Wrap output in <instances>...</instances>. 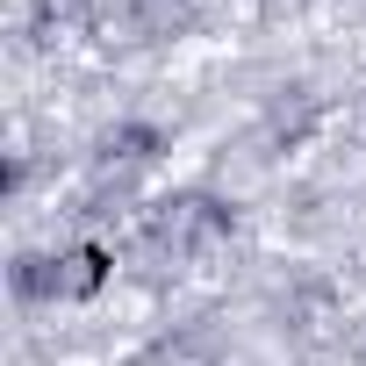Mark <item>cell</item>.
<instances>
[{"mask_svg":"<svg viewBox=\"0 0 366 366\" xmlns=\"http://www.w3.org/2000/svg\"><path fill=\"white\" fill-rule=\"evenodd\" d=\"M115 273V252L108 244H72L65 252V302H94Z\"/></svg>","mask_w":366,"mask_h":366,"instance_id":"obj_4","label":"cell"},{"mask_svg":"<svg viewBox=\"0 0 366 366\" xmlns=\"http://www.w3.org/2000/svg\"><path fill=\"white\" fill-rule=\"evenodd\" d=\"M187 15H194V0H129L137 36H172V29H187Z\"/></svg>","mask_w":366,"mask_h":366,"instance_id":"obj_5","label":"cell"},{"mask_svg":"<svg viewBox=\"0 0 366 366\" xmlns=\"http://www.w3.org/2000/svg\"><path fill=\"white\" fill-rule=\"evenodd\" d=\"M237 230V202H223V194H172V202H158L151 216H144V237L158 244V252H172V259H194V252H216L223 237Z\"/></svg>","mask_w":366,"mask_h":366,"instance_id":"obj_1","label":"cell"},{"mask_svg":"<svg viewBox=\"0 0 366 366\" xmlns=\"http://www.w3.org/2000/svg\"><path fill=\"white\" fill-rule=\"evenodd\" d=\"M158 151H165V129L158 122H108L101 144H94L101 165H151Z\"/></svg>","mask_w":366,"mask_h":366,"instance_id":"obj_3","label":"cell"},{"mask_svg":"<svg viewBox=\"0 0 366 366\" xmlns=\"http://www.w3.org/2000/svg\"><path fill=\"white\" fill-rule=\"evenodd\" d=\"M309 129H316V94H295V101L273 108V137H280V144H302Z\"/></svg>","mask_w":366,"mask_h":366,"instance_id":"obj_6","label":"cell"},{"mask_svg":"<svg viewBox=\"0 0 366 366\" xmlns=\"http://www.w3.org/2000/svg\"><path fill=\"white\" fill-rule=\"evenodd\" d=\"M8 287H15V302H29V309L65 302V252H22V259L8 266Z\"/></svg>","mask_w":366,"mask_h":366,"instance_id":"obj_2","label":"cell"}]
</instances>
